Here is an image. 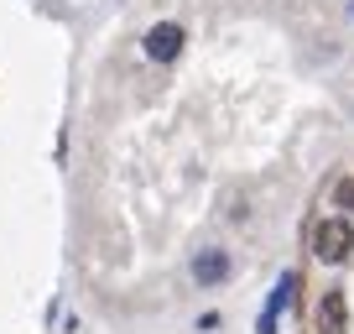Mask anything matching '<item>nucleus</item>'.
Segmentation results:
<instances>
[{
    "mask_svg": "<svg viewBox=\"0 0 354 334\" xmlns=\"http://www.w3.org/2000/svg\"><path fill=\"white\" fill-rule=\"evenodd\" d=\"M354 251V225L344 220V214H333V220H323L318 230H313V256L328 261V267H339V261H349Z\"/></svg>",
    "mask_w": 354,
    "mask_h": 334,
    "instance_id": "obj_1",
    "label": "nucleus"
},
{
    "mask_svg": "<svg viewBox=\"0 0 354 334\" xmlns=\"http://www.w3.org/2000/svg\"><path fill=\"white\" fill-rule=\"evenodd\" d=\"M333 204H339V209H354V178H339V188H333Z\"/></svg>",
    "mask_w": 354,
    "mask_h": 334,
    "instance_id": "obj_6",
    "label": "nucleus"
},
{
    "mask_svg": "<svg viewBox=\"0 0 354 334\" xmlns=\"http://www.w3.org/2000/svg\"><path fill=\"white\" fill-rule=\"evenodd\" d=\"M349 21H354V0H349Z\"/></svg>",
    "mask_w": 354,
    "mask_h": 334,
    "instance_id": "obj_7",
    "label": "nucleus"
},
{
    "mask_svg": "<svg viewBox=\"0 0 354 334\" xmlns=\"http://www.w3.org/2000/svg\"><path fill=\"white\" fill-rule=\"evenodd\" d=\"M183 42H188V32H183L177 21H156L151 32L141 37V53L151 58V63H172V58L183 53Z\"/></svg>",
    "mask_w": 354,
    "mask_h": 334,
    "instance_id": "obj_2",
    "label": "nucleus"
},
{
    "mask_svg": "<svg viewBox=\"0 0 354 334\" xmlns=\"http://www.w3.org/2000/svg\"><path fill=\"white\" fill-rule=\"evenodd\" d=\"M318 334H349V298H344V288H328L318 298Z\"/></svg>",
    "mask_w": 354,
    "mask_h": 334,
    "instance_id": "obj_4",
    "label": "nucleus"
},
{
    "mask_svg": "<svg viewBox=\"0 0 354 334\" xmlns=\"http://www.w3.org/2000/svg\"><path fill=\"white\" fill-rule=\"evenodd\" d=\"M230 272H234V256L224 245H209V251L193 256V282L198 288H219V282H230Z\"/></svg>",
    "mask_w": 354,
    "mask_h": 334,
    "instance_id": "obj_3",
    "label": "nucleus"
},
{
    "mask_svg": "<svg viewBox=\"0 0 354 334\" xmlns=\"http://www.w3.org/2000/svg\"><path fill=\"white\" fill-rule=\"evenodd\" d=\"M292 292H297V272H287V277L271 288V298H266V313H261V334H277V319H281V308L292 303Z\"/></svg>",
    "mask_w": 354,
    "mask_h": 334,
    "instance_id": "obj_5",
    "label": "nucleus"
}]
</instances>
